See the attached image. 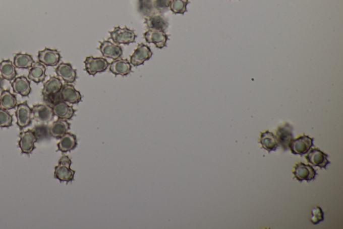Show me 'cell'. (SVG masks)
<instances>
[{
  "mask_svg": "<svg viewBox=\"0 0 343 229\" xmlns=\"http://www.w3.org/2000/svg\"><path fill=\"white\" fill-rule=\"evenodd\" d=\"M69 129L70 124L67 120L59 118L50 126V135L55 139H61L68 132Z\"/></svg>",
  "mask_w": 343,
  "mask_h": 229,
  "instance_id": "obj_24",
  "label": "cell"
},
{
  "mask_svg": "<svg viewBox=\"0 0 343 229\" xmlns=\"http://www.w3.org/2000/svg\"><path fill=\"white\" fill-rule=\"evenodd\" d=\"M307 153L306 156V160L314 166L326 169L328 165L330 164V161L328 160V155L322 152L320 149L316 148L310 149Z\"/></svg>",
  "mask_w": 343,
  "mask_h": 229,
  "instance_id": "obj_9",
  "label": "cell"
},
{
  "mask_svg": "<svg viewBox=\"0 0 343 229\" xmlns=\"http://www.w3.org/2000/svg\"><path fill=\"white\" fill-rule=\"evenodd\" d=\"M61 55L56 49L45 48L40 51L38 54V60L46 66H56L60 62Z\"/></svg>",
  "mask_w": 343,
  "mask_h": 229,
  "instance_id": "obj_11",
  "label": "cell"
},
{
  "mask_svg": "<svg viewBox=\"0 0 343 229\" xmlns=\"http://www.w3.org/2000/svg\"><path fill=\"white\" fill-rule=\"evenodd\" d=\"M172 0H152L156 13L162 14L170 8Z\"/></svg>",
  "mask_w": 343,
  "mask_h": 229,
  "instance_id": "obj_33",
  "label": "cell"
},
{
  "mask_svg": "<svg viewBox=\"0 0 343 229\" xmlns=\"http://www.w3.org/2000/svg\"><path fill=\"white\" fill-rule=\"evenodd\" d=\"M144 37L148 43H153L158 49L166 46L168 36L164 31L158 30H148L144 34Z\"/></svg>",
  "mask_w": 343,
  "mask_h": 229,
  "instance_id": "obj_13",
  "label": "cell"
},
{
  "mask_svg": "<svg viewBox=\"0 0 343 229\" xmlns=\"http://www.w3.org/2000/svg\"><path fill=\"white\" fill-rule=\"evenodd\" d=\"M61 95L63 101L69 104H78L82 99L80 92L77 91L71 83L63 85L61 90Z\"/></svg>",
  "mask_w": 343,
  "mask_h": 229,
  "instance_id": "obj_17",
  "label": "cell"
},
{
  "mask_svg": "<svg viewBox=\"0 0 343 229\" xmlns=\"http://www.w3.org/2000/svg\"><path fill=\"white\" fill-rule=\"evenodd\" d=\"M85 70L90 75H95L97 73L104 72L109 67V63L101 57H87L84 61Z\"/></svg>",
  "mask_w": 343,
  "mask_h": 229,
  "instance_id": "obj_5",
  "label": "cell"
},
{
  "mask_svg": "<svg viewBox=\"0 0 343 229\" xmlns=\"http://www.w3.org/2000/svg\"><path fill=\"white\" fill-rule=\"evenodd\" d=\"M314 138H310L308 135H302L297 139H293L290 142L289 148L291 149L294 155H299L303 156L306 155L314 147Z\"/></svg>",
  "mask_w": 343,
  "mask_h": 229,
  "instance_id": "obj_2",
  "label": "cell"
},
{
  "mask_svg": "<svg viewBox=\"0 0 343 229\" xmlns=\"http://www.w3.org/2000/svg\"><path fill=\"white\" fill-rule=\"evenodd\" d=\"M0 73L6 80L12 81L17 75L15 65L10 59L2 61L0 62Z\"/></svg>",
  "mask_w": 343,
  "mask_h": 229,
  "instance_id": "obj_25",
  "label": "cell"
},
{
  "mask_svg": "<svg viewBox=\"0 0 343 229\" xmlns=\"http://www.w3.org/2000/svg\"><path fill=\"white\" fill-rule=\"evenodd\" d=\"M19 136L20 141L18 145L22 153L30 154L35 149V143L38 141L35 134L32 130H28L27 131L22 132Z\"/></svg>",
  "mask_w": 343,
  "mask_h": 229,
  "instance_id": "obj_12",
  "label": "cell"
},
{
  "mask_svg": "<svg viewBox=\"0 0 343 229\" xmlns=\"http://www.w3.org/2000/svg\"><path fill=\"white\" fill-rule=\"evenodd\" d=\"M294 127L291 124L285 122L283 125L279 126L276 130V136L279 146L282 147L285 151L289 150L290 142L294 139Z\"/></svg>",
  "mask_w": 343,
  "mask_h": 229,
  "instance_id": "obj_8",
  "label": "cell"
},
{
  "mask_svg": "<svg viewBox=\"0 0 343 229\" xmlns=\"http://www.w3.org/2000/svg\"><path fill=\"white\" fill-rule=\"evenodd\" d=\"M30 80L36 83L42 82L46 78V67L42 63L34 62L32 66L30 67L29 73L28 75Z\"/></svg>",
  "mask_w": 343,
  "mask_h": 229,
  "instance_id": "obj_22",
  "label": "cell"
},
{
  "mask_svg": "<svg viewBox=\"0 0 343 229\" xmlns=\"http://www.w3.org/2000/svg\"><path fill=\"white\" fill-rule=\"evenodd\" d=\"M17 124L21 129L27 127L32 123V111L27 102L18 104L16 110Z\"/></svg>",
  "mask_w": 343,
  "mask_h": 229,
  "instance_id": "obj_7",
  "label": "cell"
},
{
  "mask_svg": "<svg viewBox=\"0 0 343 229\" xmlns=\"http://www.w3.org/2000/svg\"><path fill=\"white\" fill-rule=\"evenodd\" d=\"M38 141L46 140L50 138V127L46 124H38L32 129Z\"/></svg>",
  "mask_w": 343,
  "mask_h": 229,
  "instance_id": "obj_30",
  "label": "cell"
},
{
  "mask_svg": "<svg viewBox=\"0 0 343 229\" xmlns=\"http://www.w3.org/2000/svg\"><path fill=\"white\" fill-rule=\"evenodd\" d=\"M110 38L116 44H130L136 40L137 35L134 30L127 27L121 28L120 26L114 28L109 32Z\"/></svg>",
  "mask_w": 343,
  "mask_h": 229,
  "instance_id": "obj_3",
  "label": "cell"
},
{
  "mask_svg": "<svg viewBox=\"0 0 343 229\" xmlns=\"http://www.w3.org/2000/svg\"><path fill=\"white\" fill-rule=\"evenodd\" d=\"M4 85V79L2 77V75H0V91L3 90Z\"/></svg>",
  "mask_w": 343,
  "mask_h": 229,
  "instance_id": "obj_36",
  "label": "cell"
},
{
  "mask_svg": "<svg viewBox=\"0 0 343 229\" xmlns=\"http://www.w3.org/2000/svg\"><path fill=\"white\" fill-rule=\"evenodd\" d=\"M189 0H172L170 9L174 14H184L187 12Z\"/></svg>",
  "mask_w": 343,
  "mask_h": 229,
  "instance_id": "obj_31",
  "label": "cell"
},
{
  "mask_svg": "<svg viewBox=\"0 0 343 229\" xmlns=\"http://www.w3.org/2000/svg\"><path fill=\"white\" fill-rule=\"evenodd\" d=\"M56 75L66 83H73L76 81L77 74L76 69L73 68L70 63H62L57 66Z\"/></svg>",
  "mask_w": 343,
  "mask_h": 229,
  "instance_id": "obj_16",
  "label": "cell"
},
{
  "mask_svg": "<svg viewBox=\"0 0 343 229\" xmlns=\"http://www.w3.org/2000/svg\"><path fill=\"white\" fill-rule=\"evenodd\" d=\"M109 71L116 75L126 76L132 72V65L127 59H118L110 63Z\"/></svg>",
  "mask_w": 343,
  "mask_h": 229,
  "instance_id": "obj_18",
  "label": "cell"
},
{
  "mask_svg": "<svg viewBox=\"0 0 343 229\" xmlns=\"http://www.w3.org/2000/svg\"><path fill=\"white\" fill-rule=\"evenodd\" d=\"M17 104V98L14 94L10 90L2 91L0 96V108L6 110L14 109Z\"/></svg>",
  "mask_w": 343,
  "mask_h": 229,
  "instance_id": "obj_27",
  "label": "cell"
},
{
  "mask_svg": "<svg viewBox=\"0 0 343 229\" xmlns=\"http://www.w3.org/2000/svg\"><path fill=\"white\" fill-rule=\"evenodd\" d=\"M13 118L8 110L0 108V128H8L12 125Z\"/></svg>",
  "mask_w": 343,
  "mask_h": 229,
  "instance_id": "obj_32",
  "label": "cell"
},
{
  "mask_svg": "<svg viewBox=\"0 0 343 229\" xmlns=\"http://www.w3.org/2000/svg\"><path fill=\"white\" fill-rule=\"evenodd\" d=\"M324 212L319 206H314L311 210L310 221L313 224H318L324 220Z\"/></svg>",
  "mask_w": 343,
  "mask_h": 229,
  "instance_id": "obj_34",
  "label": "cell"
},
{
  "mask_svg": "<svg viewBox=\"0 0 343 229\" xmlns=\"http://www.w3.org/2000/svg\"><path fill=\"white\" fill-rule=\"evenodd\" d=\"M14 64L16 68L29 69L34 64V61L31 55L25 53H18L14 58Z\"/></svg>",
  "mask_w": 343,
  "mask_h": 229,
  "instance_id": "obj_28",
  "label": "cell"
},
{
  "mask_svg": "<svg viewBox=\"0 0 343 229\" xmlns=\"http://www.w3.org/2000/svg\"><path fill=\"white\" fill-rule=\"evenodd\" d=\"M63 86V83L60 79L56 77H51L44 84L42 95L44 96L59 93Z\"/></svg>",
  "mask_w": 343,
  "mask_h": 229,
  "instance_id": "obj_26",
  "label": "cell"
},
{
  "mask_svg": "<svg viewBox=\"0 0 343 229\" xmlns=\"http://www.w3.org/2000/svg\"><path fill=\"white\" fill-rule=\"evenodd\" d=\"M137 5H138L139 13L144 17H149L156 13L154 6H153L152 0H138Z\"/></svg>",
  "mask_w": 343,
  "mask_h": 229,
  "instance_id": "obj_29",
  "label": "cell"
},
{
  "mask_svg": "<svg viewBox=\"0 0 343 229\" xmlns=\"http://www.w3.org/2000/svg\"><path fill=\"white\" fill-rule=\"evenodd\" d=\"M145 24L148 30H158L164 32L169 26L168 19L160 13H154L146 18Z\"/></svg>",
  "mask_w": 343,
  "mask_h": 229,
  "instance_id": "obj_15",
  "label": "cell"
},
{
  "mask_svg": "<svg viewBox=\"0 0 343 229\" xmlns=\"http://www.w3.org/2000/svg\"><path fill=\"white\" fill-rule=\"evenodd\" d=\"M32 111L34 119L40 123H48L54 118V114L52 108L48 104L34 105Z\"/></svg>",
  "mask_w": 343,
  "mask_h": 229,
  "instance_id": "obj_6",
  "label": "cell"
},
{
  "mask_svg": "<svg viewBox=\"0 0 343 229\" xmlns=\"http://www.w3.org/2000/svg\"><path fill=\"white\" fill-rule=\"evenodd\" d=\"M293 173L295 178L300 183L304 180L310 182L314 180L318 175L313 167L302 162L297 163L295 165Z\"/></svg>",
  "mask_w": 343,
  "mask_h": 229,
  "instance_id": "obj_4",
  "label": "cell"
},
{
  "mask_svg": "<svg viewBox=\"0 0 343 229\" xmlns=\"http://www.w3.org/2000/svg\"><path fill=\"white\" fill-rule=\"evenodd\" d=\"M260 134L259 143H260L263 148L265 149L268 153L276 151L277 149L279 147L276 136L272 132H269L268 130L261 132Z\"/></svg>",
  "mask_w": 343,
  "mask_h": 229,
  "instance_id": "obj_21",
  "label": "cell"
},
{
  "mask_svg": "<svg viewBox=\"0 0 343 229\" xmlns=\"http://www.w3.org/2000/svg\"><path fill=\"white\" fill-rule=\"evenodd\" d=\"M72 161L67 155H63L59 159V164L55 167L54 177L61 181L70 182L74 179L75 171L71 168Z\"/></svg>",
  "mask_w": 343,
  "mask_h": 229,
  "instance_id": "obj_1",
  "label": "cell"
},
{
  "mask_svg": "<svg viewBox=\"0 0 343 229\" xmlns=\"http://www.w3.org/2000/svg\"><path fill=\"white\" fill-rule=\"evenodd\" d=\"M153 55L150 47L141 43L137 47L132 56L130 57L131 65L134 67L144 64L145 61L149 60Z\"/></svg>",
  "mask_w": 343,
  "mask_h": 229,
  "instance_id": "obj_10",
  "label": "cell"
},
{
  "mask_svg": "<svg viewBox=\"0 0 343 229\" xmlns=\"http://www.w3.org/2000/svg\"><path fill=\"white\" fill-rule=\"evenodd\" d=\"M77 146V136L72 133H67L61 138L57 144L58 150L63 153L69 152L76 148Z\"/></svg>",
  "mask_w": 343,
  "mask_h": 229,
  "instance_id": "obj_23",
  "label": "cell"
},
{
  "mask_svg": "<svg viewBox=\"0 0 343 229\" xmlns=\"http://www.w3.org/2000/svg\"><path fill=\"white\" fill-rule=\"evenodd\" d=\"M44 101L46 102V104L52 107L55 104L59 103L61 101H63L62 97H61V91L59 93L54 94H50V95L43 96Z\"/></svg>",
  "mask_w": 343,
  "mask_h": 229,
  "instance_id": "obj_35",
  "label": "cell"
},
{
  "mask_svg": "<svg viewBox=\"0 0 343 229\" xmlns=\"http://www.w3.org/2000/svg\"><path fill=\"white\" fill-rule=\"evenodd\" d=\"M99 50L104 57L113 60L120 59L123 55L122 47L118 44H113L109 40H103L100 42Z\"/></svg>",
  "mask_w": 343,
  "mask_h": 229,
  "instance_id": "obj_14",
  "label": "cell"
},
{
  "mask_svg": "<svg viewBox=\"0 0 343 229\" xmlns=\"http://www.w3.org/2000/svg\"><path fill=\"white\" fill-rule=\"evenodd\" d=\"M53 112L61 119L71 120L75 115V110L72 106H69L67 102L61 101L52 106Z\"/></svg>",
  "mask_w": 343,
  "mask_h": 229,
  "instance_id": "obj_20",
  "label": "cell"
},
{
  "mask_svg": "<svg viewBox=\"0 0 343 229\" xmlns=\"http://www.w3.org/2000/svg\"><path fill=\"white\" fill-rule=\"evenodd\" d=\"M12 87L14 93L20 94L22 97H27L32 91L30 81L24 75L14 79Z\"/></svg>",
  "mask_w": 343,
  "mask_h": 229,
  "instance_id": "obj_19",
  "label": "cell"
}]
</instances>
